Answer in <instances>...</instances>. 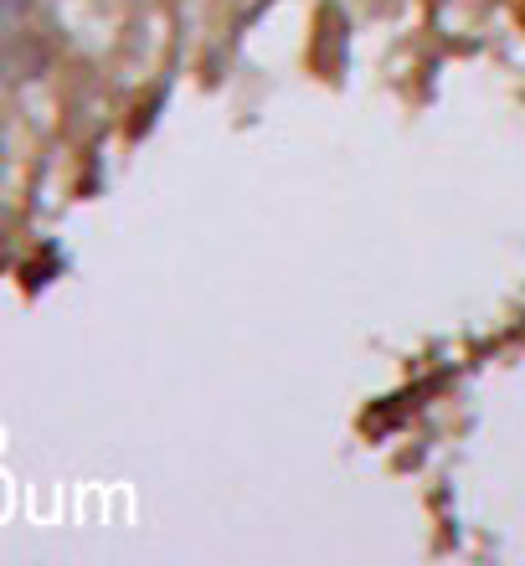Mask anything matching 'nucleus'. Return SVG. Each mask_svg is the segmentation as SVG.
<instances>
[]
</instances>
